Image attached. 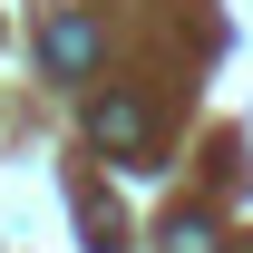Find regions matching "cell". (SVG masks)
I'll use <instances>...</instances> for the list:
<instances>
[{
  "label": "cell",
  "instance_id": "obj_1",
  "mask_svg": "<svg viewBox=\"0 0 253 253\" xmlns=\"http://www.w3.org/2000/svg\"><path fill=\"white\" fill-rule=\"evenodd\" d=\"M88 136L107 146L117 166H156V126H146V107L126 88H107V97H88Z\"/></svg>",
  "mask_w": 253,
  "mask_h": 253
},
{
  "label": "cell",
  "instance_id": "obj_4",
  "mask_svg": "<svg viewBox=\"0 0 253 253\" xmlns=\"http://www.w3.org/2000/svg\"><path fill=\"white\" fill-rule=\"evenodd\" d=\"M166 253H214V224L205 214H166Z\"/></svg>",
  "mask_w": 253,
  "mask_h": 253
},
{
  "label": "cell",
  "instance_id": "obj_2",
  "mask_svg": "<svg viewBox=\"0 0 253 253\" xmlns=\"http://www.w3.org/2000/svg\"><path fill=\"white\" fill-rule=\"evenodd\" d=\"M49 68H59V78H88L97 68V20L59 10V20H49Z\"/></svg>",
  "mask_w": 253,
  "mask_h": 253
},
{
  "label": "cell",
  "instance_id": "obj_3",
  "mask_svg": "<svg viewBox=\"0 0 253 253\" xmlns=\"http://www.w3.org/2000/svg\"><path fill=\"white\" fill-rule=\"evenodd\" d=\"M78 224H88V234H78L88 253H126V224H117V205H97V195H88V205H78Z\"/></svg>",
  "mask_w": 253,
  "mask_h": 253
}]
</instances>
